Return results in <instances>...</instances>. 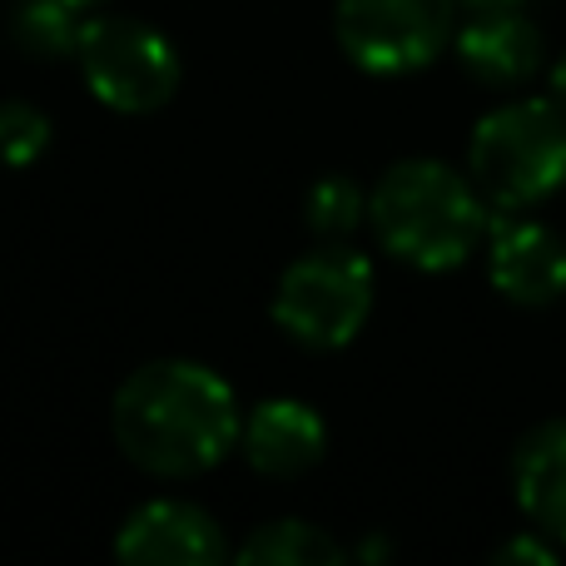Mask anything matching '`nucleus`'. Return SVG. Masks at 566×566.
Returning <instances> with one entry per match:
<instances>
[{
  "label": "nucleus",
  "instance_id": "1",
  "mask_svg": "<svg viewBox=\"0 0 566 566\" xmlns=\"http://www.w3.org/2000/svg\"><path fill=\"white\" fill-rule=\"evenodd\" d=\"M109 422L135 468L155 478H195L234 448L239 402L214 368L165 358L119 382Z\"/></svg>",
  "mask_w": 566,
  "mask_h": 566
},
{
  "label": "nucleus",
  "instance_id": "2",
  "mask_svg": "<svg viewBox=\"0 0 566 566\" xmlns=\"http://www.w3.org/2000/svg\"><path fill=\"white\" fill-rule=\"evenodd\" d=\"M488 209L482 189L438 159H402L368 195V219L388 254L428 274L458 269L492 234Z\"/></svg>",
  "mask_w": 566,
  "mask_h": 566
},
{
  "label": "nucleus",
  "instance_id": "3",
  "mask_svg": "<svg viewBox=\"0 0 566 566\" xmlns=\"http://www.w3.org/2000/svg\"><path fill=\"white\" fill-rule=\"evenodd\" d=\"M472 185L492 209L517 214L566 185V109L557 99H512L478 119L468 145Z\"/></svg>",
  "mask_w": 566,
  "mask_h": 566
},
{
  "label": "nucleus",
  "instance_id": "4",
  "mask_svg": "<svg viewBox=\"0 0 566 566\" xmlns=\"http://www.w3.org/2000/svg\"><path fill=\"white\" fill-rule=\"evenodd\" d=\"M373 308V264L353 249H313L283 269L274 323L303 348H343L358 338Z\"/></svg>",
  "mask_w": 566,
  "mask_h": 566
},
{
  "label": "nucleus",
  "instance_id": "5",
  "mask_svg": "<svg viewBox=\"0 0 566 566\" xmlns=\"http://www.w3.org/2000/svg\"><path fill=\"white\" fill-rule=\"evenodd\" d=\"M80 70L95 99L125 115L159 109L179 90V55L155 25L129 15H95L80 30Z\"/></svg>",
  "mask_w": 566,
  "mask_h": 566
},
{
  "label": "nucleus",
  "instance_id": "6",
  "mask_svg": "<svg viewBox=\"0 0 566 566\" xmlns=\"http://www.w3.org/2000/svg\"><path fill=\"white\" fill-rule=\"evenodd\" d=\"M452 6L458 0H338V45L368 75H402L452 40Z\"/></svg>",
  "mask_w": 566,
  "mask_h": 566
},
{
  "label": "nucleus",
  "instance_id": "7",
  "mask_svg": "<svg viewBox=\"0 0 566 566\" xmlns=\"http://www.w3.org/2000/svg\"><path fill=\"white\" fill-rule=\"evenodd\" d=\"M488 269L502 298L547 308L566 293V239L532 219H492Z\"/></svg>",
  "mask_w": 566,
  "mask_h": 566
},
{
  "label": "nucleus",
  "instance_id": "8",
  "mask_svg": "<svg viewBox=\"0 0 566 566\" xmlns=\"http://www.w3.org/2000/svg\"><path fill=\"white\" fill-rule=\"evenodd\" d=\"M115 552L129 566H214L229 557V542L209 512L189 502H149L119 527Z\"/></svg>",
  "mask_w": 566,
  "mask_h": 566
},
{
  "label": "nucleus",
  "instance_id": "9",
  "mask_svg": "<svg viewBox=\"0 0 566 566\" xmlns=\"http://www.w3.org/2000/svg\"><path fill=\"white\" fill-rule=\"evenodd\" d=\"M458 60L482 85H522L542 65V30L517 15V6L478 10V20L458 35Z\"/></svg>",
  "mask_w": 566,
  "mask_h": 566
},
{
  "label": "nucleus",
  "instance_id": "10",
  "mask_svg": "<svg viewBox=\"0 0 566 566\" xmlns=\"http://www.w3.org/2000/svg\"><path fill=\"white\" fill-rule=\"evenodd\" d=\"M323 448H328V428L308 402L274 398L264 408H254L244 428V452L259 472L269 478H303L308 468H318Z\"/></svg>",
  "mask_w": 566,
  "mask_h": 566
},
{
  "label": "nucleus",
  "instance_id": "11",
  "mask_svg": "<svg viewBox=\"0 0 566 566\" xmlns=\"http://www.w3.org/2000/svg\"><path fill=\"white\" fill-rule=\"evenodd\" d=\"M512 488L532 527L566 542V418L532 428L512 458Z\"/></svg>",
  "mask_w": 566,
  "mask_h": 566
},
{
  "label": "nucleus",
  "instance_id": "12",
  "mask_svg": "<svg viewBox=\"0 0 566 566\" xmlns=\"http://www.w3.org/2000/svg\"><path fill=\"white\" fill-rule=\"evenodd\" d=\"M239 562L244 566H338L348 562V552L323 527H308V522H269V527L249 532V542L239 547Z\"/></svg>",
  "mask_w": 566,
  "mask_h": 566
},
{
  "label": "nucleus",
  "instance_id": "13",
  "mask_svg": "<svg viewBox=\"0 0 566 566\" xmlns=\"http://www.w3.org/2000/svg\"><path fill=\"white\" fill-rule=\"evenodd\" d=\"M80 30L75 25V6L70 0H20L15 15H10V35L25 55L40 60H60L80 45Z\"/></svg>",
  "mask_w": 566,
  "mask_h": 566
},
{
  "label": "nucleus",
  "instance_id": "14",
  "mask_svg": "<svg viewBox=\"0 0 566 566\" xmlns=\"http://www.w3.org/2000/svg\"><path fill=\"white\" fill-rule=\"evenodd\" d=\"M303 219L323 239H348L368 219V199H363V189L348 175H323L308 189V199H303Z\"/></svg>",
  "mask_w": 566,
  "mask_h": 566
},
{
  "label": "nucleus",
  "instance_id": "15",
  "mask_svg": "<svg viewBox=\"0 0 566 566\" xmlns=\"http://www.w3.org/2000/svg\"><path fill=\"white\" fill-rule=\"evenodd\" d=\"M50 145V119L25 99H6L0 105V159L6 165H30Z\"/></svg>",
  "mask_w": 566,
  "mask_h": 566
},
{
  "label": "nucleus",
  "instance_id": "16",
  "mask_svg": "<svg viewBox=\"0 0 566 566\" xmlns=\"http://www.w3.org/2000/svg\"><path fill=\"white\" fill-rule=\"evenodd\" d=\"M497 566H512V562H532V566H552L557 557H552V547L547 542H537V537H517V542H507V547H497V557H492Z\"/></svg>",
  "mask_w": 566,
  "mask_h": 566
},
{
  "label": "nucleus",
  "instance_id": "17",
  "mask_svg": "<svg viewBox=\"0 0 566 566\" xmlns=\"http://www.w3.org/2000/svg\"><path fill=\"white\" fill-rule=\"evenodd\" d=\"M552 99H557V105L566 109V55L557 60V65H552Z\"/></svg>",
  "mask_w": 566,
  "mask_h": 566
},
{
  "label": "nucleus",
  "instance_id": "18",
  "mask_svg": "<svg viewBox=\"0 0 566 566\" xmlns=\"http://www.w3.org/2000/svg\"><path fill=\"white\" fill-rule=\"evenodd\" d=\"M462 6H472V10H512V6H522V0H462Z\"/></svg>",
  "mask_w": 566,
  "mask_h": 566
},
{
  "label": "nucleus",
  "instance_id": "19",
  "mask_svg": "<svg viewBox=\"0 0 566 566\" xmlns=\"http://www.w3.org/2000/svg\"><path fill=\"white\" fill-rule=\"evenodd\" d=\"M70 6H75V10H85V6H99V0H70Z\"/></svg>",
  "mask_w": 566,
  "mask_h": 566
}]
</instances>
